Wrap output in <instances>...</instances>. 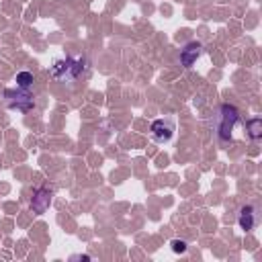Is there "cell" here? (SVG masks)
<instances>
[{
  "label": "cell",
  "instance_id": "6da1fadb",
  "mask_svg": "<svg viewBox=\"0 0 262 262\" xmlns=\"http://www.w3.org/2000/svg\"><path fill=\"white\" fill-rule=\"evenodd\" d=\"M84 70V59L82 57H66V59H57L51 66V74L57 80H74L82 74Z\"/></svg>",
  "mask_w": 262,
  "mask_h": 262
},
{
  "label": "cell",
  "instance_id": "7a4b0ae2",
  "mask_svg": "<svg viewBox=\"0 0 262 262\" xmlns=\"http://www.w3.org/2000/svg\"><path fill=\"white\" fill-rule=\"evenodd\" d=\"M237 121H239L237 108L231 106V104H223L221 106V123H219V137H221V141H229L231 139V131H233Z\"/></svg>",
  "mask_w": 262,
  "mask_h": 262
},
{
  "label": "cell",
  "instance_id": "3957f363",
  "mask_svg": "<svg viewBox=\"0 0 262 262\" xmlns=\"http://www.w3.org/2000/svg\"><path fill=\"white\" fill-rule=\"evenodd\" d=\"M4 98H6V104L10 106V108H16V111H20V113H27V111H31L33 108V96L27 92V90H6L4 92Z\"/></svg>",
  "mask_w": 262,
  "mask_h": 262
},
{
  "label": "cell",
  "instance_id": "277c9868",
  "mask_svg": "<svg viewBox=\"0 0 262 262\" xmlns=\"http://www.w3.org/2000/svg\"><path fill=\"white\" fill-rule=\"evenodd\" d=\"M174 133V123L170 119H158L151 123V139L158 141V143H166L170 141Z\"/></svg>",
  "mask_w": 262,
  "mask_h": 262
},
{
  "label": "cell",
  "instance_id": "5b68a950",
  "mask_svg": "<svg viewBox=\"0 0 262 262\" xmlns=\"http://www.w3.org/2000/svg\"><path fill=\"white\" fill-rule=\"evenodd\" d=\"M201 51H203V45H201V43H196V41L188 43V45H186V47L180 51V61H182V66L190 68V66H192V63L199 59Z\"/></svg>",
  "mask_w": 262,
  "mask_h": 262
},
{
  "label": "cell",
  "instance_id": "8992f818",
  "mask_svg": "<svg viewBox=\"0 0 262 262\" xmlns=\"http://www.w3.org/2000/svg\"><path fill=\"white\" fill-rule=\"evenodd\" d=\"M49 203H51V190L49 188H39L35 192L33 201H31V209L35 213H45V209L49 207Z\"/></svg>",
  "mask_w": 262,
  "mask_h": 262
},
{
  "label": "cell",
  "instance_id": "52a82bcc",
  "mask_svg": "<svg viewBox=\"0 0 262 262\" xmlns=\"http://www.w3.org/2000/svg\"><path fill=\"white\" fill-rule=\"evenodd\" d=\"M256 223H258V213H256V209H254L252 205L244 207V209L239 211V227H242L244 231H252V229L256 227Z\"/></svg>",
  "mask_w": 262,
  "mask_h": 262
},
{
  "label": "cell",
  "instance_id": "ba28073f",
  "mask_svg": "<svg viewBox=\"0 0 262 262\" xmlns=\"http://www.w3.org/2000/svg\"><path fill=\"white\" fill-rule=\"evenodd\" d=\"M246 131H248V137L250 139H258L262 133V121L260 119H252V121H248L246 123Z\"/></svg>",
  "mask_w": 262,
  "mask_h": 262
},
{
  "label": "cell",
  "instance_id": "9c48e42d",
  "mask_svg": "<svg viewBox=\"0 0 262 262\" xmlns=\"http://www.w3.org/2000/svg\"><path fill=\"white\" fill-rule=\"evenodd\" d=\"M31 84H33V74H31V72H20V74H16V86H18V88L27 90Z\"/></svg>",
  "mask_w": 262,
  "mask_h": 262
},
{
  "label": "cell",
  "instance_id": "30bf717a",
  "mask_svg": "<svg viewBox=\"0 0 262 262\" xmlns=\"http://www.w3.org/2000/svg\"><path fill=\"white\" fill-rule=\"evenodd\" d=\"M172 250H174V252H186V242L174 239V242H172Z\"/></svg>",
  "mask_w": 262,
  "mask_h": 262
}]
</instances>
